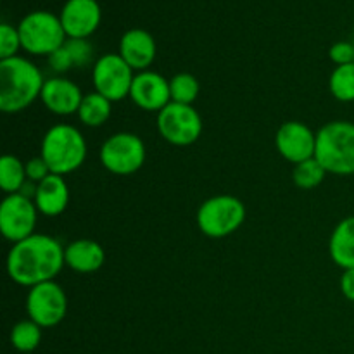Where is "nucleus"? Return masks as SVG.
<instances>
[{"instance_id":"26","label":"nucleus","mask_w":354,"mask_h":354,"mask_svg":"<svg viewBox=\"0 0 354 354\" xmlns=\"http://www.w3.org/2000/svg\"><path fill=\"white\" fill-rule=\"evenodd\" d=\"M325 175H327V169L317 159L311 158L308 161H303L294 166L292 180L296 183V187H299V189L311 190L324 182Z\"/></svg>"},{"instance_id":"19","label":"nucleus","mask_w":354,"mask_h":354,"mask_svg":"<svg viewBox=\"0 0 354 354\" xmlns=\"http://www.w3.org/2000/svg\"><path fill=\"white\" fill-rule=\"evenodd\" d=\"M48 66L55 73L88 66L93 59V47L86 38H68L61 48L48 55Z\"/></svg>"},{"instance_id":"22","label":"nucleus","mask_w":354,"mask_h":354,"mask_svg":"<svg viewBox=\"0 0 354 354\" xmlns=\"http://www.w3.org/2000/svg\"><path fill=\"white\" fill-rule=\"evenodd\" d=\"M28 182L26 165L12 154H6L0 159V187L7 196L19 194Z\"/></svg>"},{"instance_id":"29","label":"nucleus","mask_w":354,"mask_h":354,"mask_svg":"<svg viewBox=\"0 0 354 354\" xmlns=\"http://www.w3.org/2000/svg\"><path fill=\"white\" fill-rule=\"evenodd\" d=\"M24 165H26L28 180H31V182L35 183H40L41 180H45L48 175H52L50 168H48V165L44 161L41 156H38V158H31L30 161L24 162Z\"/></svg>"},{"instance_id":"7","label":"nucleus","mask_w":354,"mask_h":354,"mask_svg":"<svg viewBox=\"0 0 354 354\" xmlns=\"http://www.w3.org/2000/svg\"><path fill=\"white\" fill-rule=\"evenodd\" d=\"M145 156L144 140L130 131L111 135L100 147V162L107 171L118 176L137 173L144 166Z\"/></svg>"},{"instance_id":"8","label":"nucleus","mask_w":354,"mask_h":354,"mask_svg":"<svg viewBox=\"0 0 354 354\" xmlns=\"http://www.w3.org/2000/svg\"><path fill=\"white\" fill-rule=\"evenodd\" d=\"M158 131L168 144L187 147L199 140L203 118L194 106L169 102L158 113Z\"/></svg>"},{"instance_id":"30","label":"nucleus","mask_w":354,"mask_h":354,"mask_svg":"<svg viewBox=\"0 0 354 354\" xmlns=\"http://www.w3.org/2000/svg\"><path fill=\"white\" fill-rule=\"evenodd\" d=\"M339 286H341L342 296L348 301H351V303H354V268L344 270Z\"/></svg>"},{"instance_id":"14","label":"nucleus","mask_w":354,"mask_h":354,"mask_svg":"<svg viewBox=\"0 0 354 354\" xmlns=\"http://www.w3.org/2000/svg\"><path fill=\"white\" fill-rule=\"evenodd\" d=\"M59 17L68 38H88L99 28L102 10L97 0H68Z\"/></svg>"},{"instance_id":"18","label":"nucleus","mask_w":354,"mask_h":354,"mask_svg":"<svg viewBox=\"0 0 354 354\" xmlns=\"http://www.w3.org/2000/svg\"><path fill=\"white\" fill-rule=\"evenodd\" d=\"M64 261L73 272L86 275L102 268L106 263V251L92 239H78L64 248Z\"/></svg>"},{"instance_id":"16","label":"nucleus","mask_w":354,"mask_h":354,"mask_svg":"<svg viewBox=\"0 0 354 354\" xmlns=\"http://www.w3.org/2000/svg\"><path fill=\"white\" fill-rule=\"evenodd\" d=\"M156 52V40L149 31L133 28L128 30L120 40V50L118 54L128 62L133 71H147L149 66L154 62Z\"/></svg>"},{"instance_id":"25","label":"nucleus","mask_w":354,"mask_h":354,"mask_svg":"<svg viewBox=\"0 0 354 354\" xmlns=\"http://www.w3.org/2000/svg\"><path fill=\"white\" fill-rule=\"evenodd\" d=\"M201 86L199 82L190 73H178L169 80V93H171V102L187 104L192 106L199 97Z\"/></svg>"},{"instance_id":"10","label":"nucleus","mask_w":354,"mask_h":354,"mask_svg":"<svg viewBox=\"0 0 354 354\" xmlns=\"http://www.w3.org/2000/svg\"><path fill=\"white\" fill-rule=\"evenodd\" d=\"M26 313L41 328L61 324L68 313V296L55 280L38 283L28 290Z\"/></svg>"},{"instance_id":"24","label":"nucleus","mask_w":354,"mask_h":354,"mask_svg":"<svg viewBox=\"0 0 354 354\" xmlns=\"http://www.w3.org/2000/svg\"><path fill=\"white\" fill-rule=\"evenodd\" d=\"M328 88L341 102H354V62L335 66L328 80Z\"/></svg>"},{"instance_id":"1","label":"nucleus","mask_w":354,"mask_h":354,"mask_svg":"<svg viewBox=\"0 0 354 354\" xmlns=\"http://www.w3.org/2000/svg\"><path fill=\"white\" fill-rule=\"evenodd\" d=\"M64 266V248L57 239L45 234H33L16 242L7 254V275L28 289L55 280Z\"/></svg>"},{"instance_id":"12","label":"nucleus","mask_w":354,"mask_h":354,"mask_svg":"<svg viewBox=\"0 0 354 354\" xmlns=\"http://www.w3.org/2000/svg\"><path fill=\"white\" fill-rule=\"evenodd\" d=\"M275 145L280 156L296 166L315 158L317 133L301 121H286L277 130Z\"/></svg>"},{"instance_id":"2","label":"nucleus","mask_w":354,"mask_h":354,"mask_svg":"<svg viewBox=\"0 0 354 354\" xmlns=\"http://www.w3.org/2000/svg\"><path fill=\"white\" fill-rule=\"evenodd\" d=\"M45 80L40 69L26 57L0 61V109L16 114L28 109L41 95Z\"/></svg>"},{"instance_id":"3","label":"nucleus","mask_w":354,"mask_h":354,"mask_svg":"<svg viewBox=\"0 0 354 354\" xmlns=\"http://www.w3.org/2000/svg\"><path fill=\"white\" fill-rule=\"evenodd\" d=\"M40 156L54 175L66 176L83 166L86 159V140L71 124H54L41 138Z\"/></svg>"},{"instance_id":"27","label":"nucleus","mask_w":354,"mask_h":354,"mask_svg":"<svg viewBox=\"0 0 354 354\" xmlns=\"http://www.w3.org/2000/svg\"><path fill=\"white\" fill-rule=\"evenodd\" d=\"M21 47V37L17 26L9 23L0 24V61L16 57Z\"/></svg>"},{"instance_id":"5","label":"nucleus","mask_w":354,"mask_h":354,"mask_svg":"<svg viewBox=\"0 0 354 354\" xmlns=\"http://www.w3.org/2000/svg\"><path fill=\"white\" fill-rule=\"evenodd\" d=\"M21 47L31 55H50L68 40L61 17L48 10H35L17 24Z\"/></svg>"},{"instance_id":"6","label":"nucleus","mask_w":354,"mask_h":354,"mask_svg":"<svg viewBox=\"0 0 354 354\" xmlns=\"http://www.w3.org/2000/svg\"><path fill=\"white\" fill-rule=\"evenodd\" d=\"M244 220V203L228 194L209 197L197 209V227L209 239H223L235 234Z\"/></svg>"},{"instance_id":"31","label":"nucleus","mask_w":354,"mask_h":354,"mask_svg":"<svg viewBox=\"0 0 354 354\" xmlns=\"http://www.w3.org/2000/svg\"><path fill=\"white\" fill-rule=\"evenodd\" d=\"M353 44H354V41H353Z\"/></svg>"},{"instance_id":"4","label":"nucleus","mask_w":354,"mask_h":354,"mask_svg":"<svg viewBox=\"0 0 354 354\" xmlns=\"http://www.w3.org/2000/svg\"><path fill=\"white\" fill-rule=\"evenodd\" d=\"M315 159L339 176L354 175V123L330 121L317 131Z\"/></svg>"},{"instance_id":"28","label":"nucleus","mask_w":354,"mask_h":354,"mask_svg":"<svg viewBox=\"0 0 354 354\" xmlns=\"http://www.w3.org/2000/svg\"><path fill=\"white\" fill-rule=\"evenodd\" d=\"M328 57L335 66H344L354 62V44L353 41H335L328 50Z\"/></svg>"},{"instance_id":"11","label":"nucleus","mask_w":354,"mask_h":354,"mask_svg":"<svg viewBox=\"0 0 354 354\" xmlns=\"http://www.w3.org/2000/svg\"><path fill=\"white\" fill-rule=\"evenodd\" d=\"M38 209L33 199L23 194H10L0 204V232L9 242L24 241L35 234Z\"/></svg>"},{"instance_id":"9","label":"nucleus","mask_w":354,"mask_h":354,"mask_svg":"<svg viewBox=\"0 0 354 354\" xmlns=\"http://www.w3.org/2000/svg\"><path fill=\"white\" fill-rule=\"evenodd\" d=\"M133 78V69L120 54L100 55L92 69V83L95 92L109 99L111 102H120L124 97H130Z\"/></svg>"},{"instance_id":"20","label":"nucleus","mask_w":354,"mask_h":354,"mask_svg":"<svg viewBox=\"0 0 354 354\" xmlns=\"http://www.w3.org/2000/svg\"><path fill=\"white\" fill-rule=\"evenodd\" d=\"M332 261L342 270L354 268V216H348L335 225L328 242Z\"/></svg>"},{"instance_id":"23","label":"nucleus","mask_w":354,"mask_h":354,"mask_svg":"<svg viewBox=\"0 0 354 354\" xmlns=\"http://www.w3.org/2000/svg\"><path fill=\"white\" fill-rule=\"evenodd\" d=\"M41 327L33 320H21L10 330V344L21 353H31L40 346Z\"/></svg>"},{"instance_id":"15","label":"nucleus","mask_w":354,"mask_h":354,"mask_svg":"<svg viewBox=\"0 0 354 354\" xmlns=\"http://www.w3.org/2000/svg\"><path fill=\"white\" fill-rule=\"evenodd\" d=\"M83 93L75 82L64 76H54L45 80L44 90H41V102L55 116H71L78 114L82 106Z\"/></svg>"},{"instance_id":"21","label":"nucleus","mask_w":354,"mask_h":354,"mask_svg":"<svg viewBox=\"0 0 354 354\" xmlns=\"http://www.w3.org/2000/svg\"><path fill=\"white\" fill-rule=\"evenodd\" d=\"M113 113V102L97 92H90L83 97L78 109V118L85 127L97 128L107 123Z\"/></svg>"},{"instance_id":"17","label":"nucleus","mask_w":354,"mask_h":354,"mask_svg":"<svg viewBox=\"0 0 354 354\" xmlns=\"http://www.w3.org/2000/svg\"><path fill=\"white\" fill-rule=\"evenodd\" d=\"M33 203L37 206L38 213L44 216L54 218L66 211L69 204V187L64 176L48 175L37 185Z\"/></svg>"},{"instance_id":"13","label":"nucleus","mask_w":354,"mask_h":354,"mask_svg":"<svg viewBox=\"0 0 354 354\" xmlns=\"http://www.w3.org/2000/svg\"><path fill=\"white\" fill-rule=\"evenodd\" d=\"M130 99L138 109L147 113H159L171 102L169 80L156 71H140L131 83Z\"/></svg>"}]
</instances>
